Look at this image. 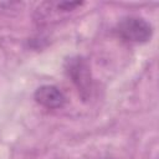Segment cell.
<instances>
[{
	"instance_id": "3957f363",
	"label": "cell",
	"mask_w": 159,
	"mask_h": 159,
	"mask_svg": "<svg viewBox=\"0 0 159 159\" xmlns=\"http://www.w3.org/2000/svg\"><path fill=\"white\" fill-rule=\"evenodd\" d=\"M34 98L40 106L47 109H57L63 107L66 103V97L62 91L52 84H43L39 87L35 91Z\"/></svg>"
},
{
	"instance_id": "7a4b0ae2",
	"label": "cell",
	"mask_w": 159,
	"mask_h": 159,
	"mask_svg": "<svg viewBox=\"0 0 159 159\" xmlns=\"http://www.w3.org/2000/svg\"><path fill=\"white\" fill-rule=\"evenodd\" d=\"M116 30L123 40L130 42H147L153 35L152 25L138 16H125L120 19Z\"/></svg>"
},
{
	"instance_id": "6da1fadb",
	"label": "cell",
	"mask_w": 159,
	"mask_h": 159,
	"mask_svg": "<svg viewBox=\"0 0 159 159\" xmlns=\"http://www.w3.org/2000/svg\"><path fill=\"white\" fill-rule=\"evenodd\" d=\"M65 71L76 86L82 99H88L92 93V76L88 62L82 56H73L66 60Z\"/></svg>"
}]
</instances>
